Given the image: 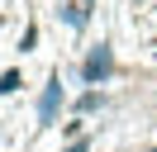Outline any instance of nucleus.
<instances>
[{
	"label": "nucleus",
	"instance_id": "1",
	"mask_svg": "<svg viewBox=\"0 0 157 152\" xmlns=\"http://www.w3.org/2000/svg\"><path fill=\"white\" fill-rule=\"evenodd\" d=\"M86 81H105L109 71H114V52H109V43H100V48H90V57H86Z\"/></svg>",
	"mask_w": 157,
	"mask_h": 152
},
{
	"label": "nucleus",
	"instance_id": "2",
	"mask_svg": "<svg viewBox=\"0 0 157 152\" xmlns=\"http://www.w3.org/2000/svg\"><path fill=\"white\" fill-rule=\"evenodd\" d=\"M57 100H62V81H48L43 104H38V114H43V119H52V114H57Z\"/></svg>",
	"mask_w": 157,
	"mask_h": 152
}]
</instances>
